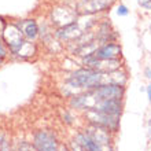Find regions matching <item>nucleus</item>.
Listing matches in <instances>:
<instances>
[{
  "instance_id": "f257e3e1",
  "label": "nucleus",
  "mask_w": 151,
  "mask_h": 151,
  "mask_svg": "<svg viewBox=\"0 0 151 151\" xmlns=\"http://www.w3.org/2000/svg\"><path fill=\"white\" fill-rule=\"evenodd\" d=\"M66 83L72 88H78L84 91H89L93 88L103 85V84H113V72H99L91 68H81L66 78Z\"/></svg>"
},
{
  "instance_id": "f03ea898",
  "label": "nucleus",
  "mask_w": 151,
  "mask_h": 151,
  "mask_svg": "<svg viewBox=\"0 0 151 151\" xmlns=\"http://www.w3.org/2000/svg\"><path fill=\"white\" fill-rule=\"evenodd\" d=\"M85 118L89 125L107 129L111 133H115L119 128V117L117 115H110L96 110H85Z\"/></svg>"
},
{
  "instance_id": "7ed1b4c3",
  "label": "nucleus",
  "mask_w": 151,
  "mask_h": 151,
  "mask_svg": "<svg viewBox=\"0 0 151 151\" xmlns=\"http://www.w3.org/2000/svg\"><path fill=\"white\" fill-rule=\"evenodd\" d=\"M32 143L37 151H59L60 148L56 135L47 129H39L35 132Z\"/></svg>"
},
{
  "instance_id": "20e7f679",
  "label": "nucleus",
  "mask_w": 151,
  "mask_h": 151,
  "mask_svg": "<svg viewBox=\"0 0 151 151\" xmlns=\"http://www.w3.org/2000/svg\"><path fill=\"white\" fill-rule=\"evenodd\" d=\"M3 39H4V43H6L7 48L12 54H15V55L19 54V51L22 50L25 43H26L24 39V35L19 30V28L14 24L6 26V29H4V32H3Z\"/></svg>"
},
{
  "instance_id": "39448f33",
  "label": "nucleus",
  "mask_w": 151,
  "mask_h": 151,
  "mask_svg": "<svg viewBox=\"0 0 151 151\" xmlns=\"http://www.w3.org/2000/svg\"><path fill=\"white\" fill-rule=\"evenodd\" d=\"M122 54V48L117 43H104L98 47L92 55L99 60H110V59H119Z\"/></svg>"
},
{
  "instance_id": "423d86ee",
  "label": "nucleus",
  "mask_w": 151,
  "mask_h": 151,
  "mask_svg": "<svg viewBox=\"0 0 151 151\" xmlns=\"http://www.w3.org/2000/svg\"><path fill=\"white\" fill-rule=\"evenodd\" d=\"M84 33L81 29H80L78 24L77 22H72V24H68L59 28L58 30L55 32L56 37L62 41H66V43H72V41H76V40H78L80 37L84 36Z\"/></svg>"
},
{
  "instance_id": "0eeeda50",
  "label": "nucleus",
  "mask_w": 151,
  "mask_h": 151,
  "mask_svg": "<svg viewBox=\"0 0 151 151\" xmlns=\"http://www.w3.org/2000/svg\"><path fill=\"white\" fill-rule=\"evenodd\" d=\"M113 0H81L78 4V8H83L84 14H91V12L102 11L103 8L109 7Z\"/></svg>"
},
{
  "instance_id": "6e6552de",
  "label": "nucleus",
  "mask_w": 151,
  "mask_h": 151,
  "mask_svg": "<svg viewBox=\"0 0 151 151\" xmlns=\"http://www.w3.org/2000/svg\"><path fill=\"white\" fill-rule=\"evenodd\" d=\"M19 30L22 32L26 39L29 40H35L40 33V29H39V25L35 19H25V21H21V24L17 25Z\"/></svg>"
},
{
  "instance_id": "1a4fd4ad",
  "label": "nucleus",
  "mask_w": 151,
  "mask_h": 151,
  "mask_svg": "<svg viewBox=\"0 0 151 151\" xmlns=\"http://www.w3.org/2000/svg\"><path fill=\"white\" fill-rule=\"evenodd\" d=\"M73 140H74L77 144H80L81 147H84L87 151H104L99 144L95 143V142H93V140H92L84 131L83 132H77V133L74 135V139Z\"/></svg>"
},
{
  "instance_id": "9d476101",
  "label": "nucleus",
  "mask_w": 151,
  "mask_h": 151,
  "mask_svg": "<svg viewBox=\"0 0 151 151\" xmlns=\"http://www.w3.org/2000/svg\"><path fill=\"white\" fill-rule=\"evenodd\" d=\"M15 151H37L36 147L33 146V143L30 142H26V140H21L18 146H17V150Z\"/></svg>"
},
{
  "instance_id": "9b49d317",
  "label": "nucleus",
  "mask_w": 151,
  "mask_h": 151,
  "mask_svg": "<svg viewBox=\"0 0 151 151\" xmlns=\"http://www.w3.org/2000/svg\"><path fill=\"white\" fill-rule=\"evenodd\" d=\"M0 151H11L10 140L4 136H0Z\"/></svg>"
},
{
  "instance_id": "f8f14e48",
  "label": "nucleus",
  "mask_w": 151,
  "mask_h": 151,
  "mask_svg": "<svg viewBox=\"0 0 151 151\" xmlns=\"http://www.w3.org/2000/svg\"><path fill=\"white\" fill-rule=\"evenodd\" d=\"M117 14H118V17H127L129 14V10L125 4H119L118 8H117Z\"/></svg>"
},
{
  "instance_id": "ddd939ff",
  "label": "nucleus",
  "mask_w": 151,
  "mask_h": 151,
  "mask_svg": "<svg viewBox=\"0 0 151 151\" xmlns=\"http://www.w3.org/2000/svg\"><path fill=\"white\" fill-rule=\"evenodd\" d=\"M7 55V45L4 44V41L0 39V58L3 59L4 56Z\"/></svg>"
},
{
  "instance_id": "4468645a",
  "label": "nucleus",
  "mask_w": 151,
  "mask_h": 151,
  "mask_svg": "<svg viewBox=\"0 0 151 151\" xmlns=\"http://www.w3.org/2000/svg\"><path fill=\"white\" fill-rule=\"evenodd\" d=\"M139 6L144 10H151V0H139Z\"/></svg>"
},
{
  "instance_id": "2eb2a0df",
  "label": "nucleus",
  "mask_w": 151,
  "mask_h": 151,
  "mask_svg": "<svg viewBox=\"0 0 151 151\" xmlns=\"http://www.w3.org/2000/svg\"><path fill=\"white\" fill-rule=\"evenodd\" d=\"M146 92H147V96H148V102H150V104H151V83L147 85V89H146Z\"/></svg>"
},
{
  "instance_id": "dca6fc26",
  "label": "nucleus",
  "mask_w": 151,
  "mask_h": 151,
  "mask_svg": "<svg viewBox=\"0 0 151 151\" xmlns=\"http://www.w3.org/2000/svg\"><path fill=\"white\" fill-rule=\"evenodd\" d=\"M144 74H146V77H147L148 80H151V69L150 68H146V69H144Z\"/></svg>"
},
{
  "instance_id": "f3484780",
  "label": "nucleus",
  "mask_w": 151,
  "mask_h": 151,
  "mask_svg": "<svg viewBox=\"0 0 151 151\" xmlns=\"http://www.w3.org/2000/svg\"><path fill=\"white\" fill-rule=\"evenodd\" d=\"M147 135H148V137L151 139V117H150V121H148V131H147Z\"/></svg>"
},
{
  "instance_id": "a211bd4d",
  "label": "nucleus",
  "mask_w": 151,
  "mask_h": 151,
  "mask_svg": "<svg viewBox=\"0 0 151 151\" xmlns=\"http://www.w3.org/2000/svg\"><path fill=\"white\" fill-rule=\"evenodd\" d=\"M0 65H1V58H0Z\"/></svg>"
},
{
  "instance_id": "6ab92c4d",
  "label": "nucleus",
  "mask_w": 151,
  "mask_h": 151,
  "mask_svg": "<svg viewBox=\"0 0 151 151\" xmlns=\"http://www.w3.org/2000/svg\"><path fill=\"white\" fill-rule=\"evenodd\" d=\"M150 29H151V26H150Z\"/></svg>"
}]
</instances>
